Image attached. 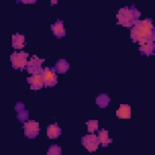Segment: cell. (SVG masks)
Here are the masks:
<instances>
[{
  "instance_id": "obj_1",
  "label": "cell",
  "mask_w": 155,
  "mask_h": 155,
  "mask_svg": "<svg viewBox=\"0 0 155 155\" xmlns=\"http://www.w3.org/2000/svg\"><path fill=\"white\" fill-rule=\"evenodd\" d=\"M131 39L139 45L155 40V27L150 18L138 19L131 28Z\"/></svg>"
},
{
  "instance_id": "obj_2",
  "label": "cell",
  "mask_w": 155,
  "mask_h": 155,
  "mask_svg": "<svg viewBox=\"0 0 155 155\" xmlns=\"http://www.w3.org/2000/svg\"><path fill=\"white\" fill-rule=\"evenodd\" d=\"M139 17H140V12L137 10V7L134 5L120 8L116 15L117 23L126 28H132L134 25V23L139 19Z\"/></svg>"
},
{
  "instance_id": "obj_3",
  "label": "cell",
  "mask_w": 155,
  "mask_h": 155,
  "mask_svg": "<svg viewBox=\"0 0 155 155\" xmlns=\"http://www.w3.org/2000/svg\"><path fill=\"white\" fill-rule=\"evenodd\" d=\"M11 63L15 69H25L28 64V53L24 51H15L11 54Z\"/></svg>"
},
{
  "instance_id": "obj_4",
  "label": "cell",
  "mask_w": 155,
  "mask_h": 155,
  "mask_svg": "<svg viewBox=\"0 0 155 155\" xmlns=\"http://www.w3.org/2000/svg\"><path fill=\"white\" fill-rule=\"evenodd\" d=\"M41 76L45 87H53L57 84V71L54 68H44Z\"/></svg>"
},
{
  "instance_id": "obj_5",
  "label": "cell",
  "mask_w": 155,
  "mask_h": 155,
  "mask_svg": "<svg viewBox=\"0 0 155 155\" xmlns=\"http://www.w3.org/2000/svg\"><path fill=\"white\" fill-rule=\"evenodd\" d=\"M81 144L88 150V151H96L98 145L101 144L99 143V139H98V136H94L93 133H90V134H86L81 138Z\"/></svg>"
},
{
  "instance_id": "obj_6",
  "label": "cell",
  "mask_w": 155,
  "mask_h": 155,
  "mask_svg": "<svg viewBox=\"0 0 155 155\" xmlns=\"http://www.w3.org/2000/svg\"><path fill=\"white\" fill-rule=\"evenodd\" d=\"M23 130H24L25 137H28L30 139H34L39 134V132H40V126H39V124L35 120H29V121L24 122Z\"/></svg>"
},
{
  "instance_id": "obj_7",
  "label": "cell",
  "mask_w": 155,
  "mask_h": 155,
  "mask_svg": "<svg viewBox=\"0 0 155 155\" xmlns=\"http://www.w3.org/2000/svg\"><path fill=\"white\" fill-rule=\"evenodd\" d=\"M44 58H38L36 56L31 57L29 61H28V64H27V71L29 74H41L44 68H41V64L44 63Z\"/></svg>"
},
{
  "instance_id": "obj_8",
  "label": "cell",
  "mask_w": 155,
  "mask_h": 155,
  "mask_svg": "<svg viewBox=\"0 0 155 155\" xmlns=\"http://www.w3.org/2000/svg\"><path fill=\"white\" fill-rule=\"evenodd\" d=\"M28 84L30 85V88L31 90H40L45 85H44V81H42V76L41 74H31L28 79H27Z\"/></svg>"
},
{
  "instance_id": "obj_9",
  "label": "cell",
  "mask_w": 155,
  "mask_h": 155,
  "mask_svg": "<svg viewBox=\"0 0 155 155\" xmlns=\"http://www.w3.org/2000/svg\"><path fill=\"white\" fill-rule=\"evenodd\" d=\"M51 30H52V33H53V35L56 38H63L65 35V29H64L63 21L58 19L56 23H53L51 25Z\"/></svg>"
},
{
  "instance_id": "obj_10",
  "label": "cell",
  "mask_w": 155,
  "mask_h": 155,
  "mask_svg": "<svg viewBox=\"0 0 155 155\" xmlns=\"http://www.w3.org/2000/svg\"><path fill=\"white\" fill-rule=\"evenodd\" d=\"M138 50L144 56H151L154 53V51H155V42L154 41H149V42L142 44Z\"/></svg>"
},
{
  "instance_id": "obj_11",
  "label": "cell",
  "mask_w": 155,
  "mask_h": 155,
  "mask_svg": "<svg viewBox=\"0 0 155 155\" xmlns=\"http://www.w3.org/2000/svg\"><path fill=\"white\" fill-rule=\"evenodd\" d=\"M25 45V38L22 34H15L12 36V47L15 50H22Z\"/></svg>"
},
{
  "instance_id": "obj_12",
  "label": "cell",
  "mask_w": 155,
  "mask_h": 155,
  "mask_svg": "<svg viewBox=\"0 0 155 155\" xmlns=\"http://www.w3.org/2000/svg\"><path fill=\"white\" fill-rule=\"evenodd\" d=\"M116 116L119 119H130L131 117V107L128 104H121L116 110Z\"/></svg>"
},
{
  "instance_id": "obj_13",
  "label": "cell",
  "mask_w": 155,
  "mask_h": 155,
  "mask_svg": "<svg viewBox=\"0 0 155 155\" xmlns=\"http://www.w3.org/2000/svg\"><path fill=\"white\" fill-rule=\"evenodd\" d=\"M46 133H47V137H48V138L56 139V138H58V137L61 136L62 130H61V127H59L57 124H52V125H50V126L47 127Z\"/></svg>"
},
{
  "instance_id": "obj_14",
  "label": "cell",
  "mask_w": 155,
  "mask_h": 155,
  "mask_svg": "<svg viewBox=\"0 0 155 155\" xmlns=\"http://www.w3.org/2000/svg\"><path fill=\"white\" fill-rule=\"evenodd\" d=\"M98 139H99V143L103 145V147H108V144H110L113 142V139L109 137V133L107 130H99L98 131Z\"/></svg>"
},
{
  "instance_id": "obj_15",
  "label": "cell",
  "mask_w": 155,
  "mask_h": 155,
  "mask_svg": "<svg viewBox=\"0 0 155 155\" xmlns=\"http://www.w3.org/2000/svg\"><path fill=\"white\" fill-rule=\"evenodd\" d=\"M110 103V97L107 93H101L97 98H96V104L99 108H107L108 104Z\"/></svg>"
},
{
  "instance_id": "obj_16",
  "label": "cell",
  "mask_w": 155,
  "mask_h": 155,
  "mask_svg": "<svg viewBox=\"0 0 155 155\" xmlns=\"http://www.w3.org/2000/svg\"><path fill=\"white\" fill-rule=\"evenodd\" d=\"M69 69V63L65 59H59L56 64H54V70L58 74H64L67 70Z\"/></svg>"
},
{
  "instance_id": "obj_17",
  "label": "cell",
  "mask_w": 155,
  "mask_h": 155,
  "mask_svg": "<svg viewBox=\"0 0 155 155\" xmlns=\"http://www.w3.org/2000/svg\"><path fill=\"white\" fill-rule=\"evenodd\" d=\"M86 126H87V131L90 133H93L94 131L98 130V121L97 120H88L86 122Z\"/></svg>"
},
{
  "instance_id": "obj_18",
  "label": "cell",
  "mask_w": 155,
  "mask_h": 155,
  "mask_svg": "<svg viewBox=\"0 0 155 155\" xmlns=\"http://www.w3.org/2000/svg\"><path fill=\"white\" fill-rule=\"evenodd\" d=\"M61 154H62V148L56 144L51 145L47 150V155H61Z\"/></svg>"
},
{
  "instance_id": "obj_19",
  "label": "cell",
  "mask_w": 155,
  "mask_h": 155,
  "mask_svg": "<svg viewBox=\"0 0 155 155\" xmlns=\"http://www.w3.org/2000/svg\"><path fill=\"white\" fill-rule=\"evenodd\" d=\"M28 117H29V113H28V110H25V109H23V110H21V111H18L17 113V119L21 121V122H25V121H28Z\"/></svg>"
},
{
  "instance_id": "obj_20",
  "label": "cell",
  "mask_w": 155,
  "mask_h": 155,
  "mask_svg": "<svg viewBox=\"0 0 155 155\" xmlns=\"http://www.w3.org/2000/svg\"><path fill=\"white\" fill-rule=\"evenodd\" d=\"M23 109H24V103H22V102H17L16 105H15V110L18 113V111H21V110H23Z\"/></svg>"
},
{
  "instance_id": "obj_21",
  "label": "cell",
  "mask_w": 155,
  "mask_h": 155,
  "mask_svg": "<svg viewBox=\"0 0 155 155\" xmlns=\"http://www.w3.org/2000/svg\"><path fill=\"white\" fill-rule=\"evenodd\" d=\"M38 0H17V2H23V4H35Z\"/></svg>"
},
{
  "instance_id": "obj_22",
  "label": "cell",
  "mask_w": 155,
  "mask_h": 155,
  "mask_svg": "<svg viewBox=\"0 0 155 155\" xmlns=\"http://www.w3.org/2000/svg\"><path fill=\"white\" fill-rule=\"evenodd\" d=\"M57 1H58V0H51V6H54V5L57 4Z\"/></svg>"
}]
</instances>
